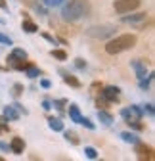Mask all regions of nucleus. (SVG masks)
I'll return each instance as SVG.
<instances>
[{
	"label": "nucleus",
	"instance_id": "obj_1",
	"mask_svg": "<svg viewBox=\"0 0 155 161\" xmlns=\"http://www.w3.org/2000/svg\"><path fill=\"white\" fill-rule=\"evenodd\" d=\"M90 0H69V2L61 8V19L69 23H75L79 19L90 15Z\"/></svg>",
	"mask_w": 155,
	"mask_h": 161
},
{
	"label": "nucleus",
	"instance_id": "obj_2",
	"mask_svg": "<svg viewBox=\"0 0 155 161\" xmlns=\"http://www.w3.org/2000/svg\"><path fill=\"white\" fill-rule=\"evenodd\" d=\"M136 42H138L136 35H130V33L128 35H119V36L111 38L105 44V52L109 56H117V54H123L126 50H132L134 46H136Z\"/></svg>",
	"mask_w": 155,
	"mask_h": 161
},
{
	"label": "nucleus",
	"instance_id": "obj_3",
	"mask_svg": "<svg viewBox=\"0 0 155 161\" xmlns=\"http://www.w3.org/2000/svg\"><path fill=\"white\" fill-rule=\"evenodd\" d=\"M115 29L113 25H94V27H88L86 29V35L90 38H96V40H104V38H109L115 35Z\"/></svg>",
	"mask_w": 155,
	"mask_h": 161
},
{
	"label": "nucleus",
	"instance_id": "obj_4",
	"mask_svg": "<svg viewBox=\"0 0 155 161\" xmlns=\"http://www.w3.org/2000/svg\"><path fill=\"white\" fill-rule=\"evenodd\" d=\"M140 4H142V0H115L113 8L119 15H123V14H130L134 10H138Z\"/></svg>",
	"mask_w": 155,
	"mask_h": 161
},
{
	"label": "nucleus",
	"instance_id": "obj_5",
	"mask_svg": "<svg viewBox=\"0 0 155 161\" xmlns=\"http://www.w3.org/2000/svg\"><path fill=\"white\" fill-rule=\"evenodd\" d=\"M119 92H121L119 86H105V88L100 92V98L105 100L107 104H113V102H119Z\"/></svg>",
	"mask_w": 155,
	"mask_h": 161
},
{
	"label": "nucleus",
	"instance_id": "obj_6",
	"mask_svg": "<svg viewBox=\"0 0 155 161\" xmlns=\"http://www.w3.org/2000/svg\"><path fill=\"white\" fill-rule=\"evenodd\" d=\"M142 115H144V111H142V108H140V106H130V108H123V109H121V117H123L125 121L140 119Z\"/></svg>",
	"mask_w": 155,
	"mask_h": 161
},
{
	"label": "nucleus",
	"instance_id": "obj_7",
	"mask_svg": "<svg viewBox=\"0 0 155 161\" xmlns=\"http://www.w3.org/2000/svg\"><path fill=\"white\" fill-rule=\"evenodd\" d=\"M134 146H136L138 159H147V161H151V159H153V148H151V146H147V144H142V142L134 144Z\"/></svg>",
	"mask_w": 155,
	"mask_h": 161
},
{
	"label": "nucleus",
	"instance_id": "obj_8",
	"mask_svg": "<svg viewBox=\"0 0 155 161\" xmlns=\"http://www.w3.org/2000/svg\"><path fill=\"white\" fill-rule=\"evenodd\" d=\"M23 59H27V52H25L23 48H13V50L10 52V56L6 58V62H8L10 65H13V64H17V62H23Z\"/></svg>",
	"mask_w": 155,
	"mask_h": 161
},
{
	"label": "nucleus",
	"instance_id": "obj_9",
	"mask_svg": "<svg viewBox=\"0 0 155 161\" xmlns=\"http://www.w3.org/2000/svg\"><path fill=\"white\" fill-rule=\"evenodd\" d=\"M146 17H147V14L146 12H138V14H132V15H121V21L123 23H130V25H136V23H142V21H146Z\"/></svg>",
	"mask_w": 155,
	"mask_h": 161
},
{
	"label": "nucleus",
	"instance_id": "obj_10",
	"mask_svg": "<svg viewBox=\"0 0 155 161\" xmlns=\"http://www.w3.org/2000/svg\"><path fill=\"white\" fill-rule=\"evenodd\" d=\"M23 150H25V140H23V138H19V136L12 138V142H10V152L15 153V155H21Z\"/></svg>",
	"mask_w": 155,
	"mask_h": 161
},
{
	"label": "nucleus",
	"instance_id": "obj_11",
	"mask_svg": "<svg viewBox=\"0 0 155 161\" xmlns=\"http://www.w3.org/2000/svg\"><path fill=\"white\" fill-rule=\"evenodd\" d=\"M130 65H132L134 71H136V77H138V79H144V77L147 75V67H146V64L142 62V59H132Z\"/></svg>",
	"mask_w": 155,
	"mask_h": 161
},
{
	"label": "nucleus",
	"instance_id": "obj_12",
	"mask_svg": "<svg viewBox=\"0 0 155 161\" xmlns=\"http://www.w3.org/2000/svg\"><path fill=\"white\" fill-rule=\"evenodd\" d=\"M60 75H63V83H65V85H69V86H73V88H81V80L77 79L75 75H71V73H67V71H63V69H60Z\"/></svg>",
	"mask_w": 155,
	"mask_h": 161
},
{
	"label": "nucleus",
	"instance_id": "obj_13",
	"mask_svg": "<svg viewBox=\"0 0 155 161\" xmlns=\"http://www.w3.org/2000/svg\"><path fill=\"white\" fill-rule=\"evenodd\" d=\"M23 15H25V19H23V23H21V29H23L25 33H29V35H33V33H38V25H36L35 21H31L27 14H23Z\"/></svg>",
	"mask_w": 155,
	"mask_h": 161
},
{
	"label": "nucleus",
	"instance_id": "obj_14",
	"mask_svg": "<svg viewBox=\"0 0 155 161\" xmlns=\"http://www.w3.org/2000/svg\"><path fill=\"white\" fill-rule=\"evenodd\" d=\"M4 117H6L8 121H17V119H19V109H17L15 106H6V108H4Z\"/></svg>",
	"mask_w": 155,
	"mask_h": 161
},
{
	"label": "nucleus",
	"instance_id": "obj_15",
	"mask_svg": "<svg viewBox=\"0 0 155 161\" xmlns=\"http://www.w3.org/2000/svg\"><path fill=\"white\" fill-rule=\"evenodd\" d=\"M61 132H63V138L67 140V142H71L73 146H79V144H81L79 134H77V132H73V130H65V129H63Z\"/></svg>",
	"mask_w": 155,
	"mask_h": 161
},
{
	"label": "nucleus",
	"instance_id": "obj_16",
	"mask_svg": "<svg viewBox=\"0 0 155 161\" xmlns=\"http://www.w3.org/2000/svg\"><path fill=\"white\" fill-rule=\"evenodd\" d=\"M98 119H100V123H104V125H113V115L109 113V111H105V109H98Z\"/></svg>",
	"mask_w": 155,
	"mask_h": 161
},
{
	"label": "nucleus",
	"instance_id": "obj_17",
	"mask_svg": "<svg viewBox=\"0 0 155 161\" xmlns=\"http://www.w3.org/2000/svg\"><path fill=\"white\" fill-rule=\"evenodd\" d=\"M81 109H79V106H77V104H71L69 106V119L73 121V123H79V121H81Z\"/></svg>",
	"mask_w": 155,
	"mask_h": 161
},
{
	"label": "nucleus",
	"instance_id": "obj_18",
	"mask_svg": "<svg viewBox=\"0 0 155 161\" xmlns=\"http://www.w3.org/2000/svg\"><path fill=\"white\" fill-rule=\"evenodd\" d=\"M119 136H121V140H123V142H126V144H132V146L140 142V138H138L136 134H134V132H121Z\"/></svg>",
	"mask_w": 155,
	"mask_h": 161
},
{
	"label": "nucleus",
	"instance_id": "obj_19",
	"mask_svg": "<svg viewBox=\"0 0 155 161\" xmlns=\"http://www.w3.org/2000/svg\"><path fill=\"white\" fill-rule=\"evenodd\" d=\"M48 127H50L54 132H61V130H63L61 119H54V117H50V119H48Z\"/></svg>",
	"mask_w": 155,
	"mask_h": 161
},
{
	"label": "nucleus",
	"instance_id": "obj_20",
	"mask_svg": "<svg viewBox=\"0 0 155 161\" xmlns=\"http://www.w3.org/2000/svg\"><path fill=\"white\" fill-rule=\"evenodd\" d=\"M153 79H155L153 73H149V75H146L144 79H140V88H142V90H149V86H151V83H153Z\"/></svg>",
	"mask_w": 155,
	"mask_h": 161
},
{
	"label": "nucleus",
	"instance_id": "obj_21",
	"mask_svg": "<svg viewBox=\"0 0 155 161\" xmlns=\"http://www.w3.org/2000/svg\"><path fill=\"white\" fill-rule=\"evenodd\" d=\"M25 75H27L29 79H36L38 75H40V69H38L36 65H33V64H31V65H27V69H25Z\"/></svg>",
	"mask_w": 155,
	"mask_h": 161
},
{
	"label": "nucleus",
	"instance_id": "obj_22",
	"mask_svg": "<svg viewBox=\"0 0 155 161\" xmlns=\"http://www.w3.org/2000/svg\"><path fill=\"white\" fill-rule=\"evenodd\" d=\"M50 56H52V58H56V59H60V62H65V59H67V52H65V50H57V48H56V50H52V52H50Z\"/></svg>",
	"mask_w": 155,
	"mask_h": 161
},
{
	"label": "nucleus",
	"instance_id": "obj_23",
	"mask_svg": "<svg viewBox=\"0 0 155 161\" xmlns=\"http://www.w3.org/2000/svg\"><path fill=\"white\" fill-rule=\"evenodd\" d=\"M84 155H86L88 159H98V150L92 148V146H86V148H84Z\"/></svg>",
	"mask_w": 155,
	"mask_h": 161
},
{
	"label": "nucleus",
	"instance_id": "obj_24",
	"mask_svg": "<svg viewBox=\"0 0 155 161\" xmlns=\"http://www.w3.org/2000/svg\"><path fill=\"white\" fill-rule=\"evenodd\" d=\"M128 127L134 129V130H144V125H142V121L140 119H132V121H126Z\"/></svg>",
	"mask_w": 155,
	"mask_h": 161
},
{
	"label": "nucleus",
	"instance_id": "obj_25",
	"mask_svg": "<svg viewBox=\"0 0 155 161\" xmlns=\"http://www.w3.org/2000/svg\"><path fill=\"white\" fill-rule=\"evenodd\" d=\"M79 125H83V127H86V129H90V130H94V129H96V125L92 123V121H90L88 117H81V121H79Z\"/></svg>",
	"mask_w": 155,
	"mask_h": 161
},
{
	"label": "nucleus",
	"instance_id": "obj_26",
	"mask_svg": "<svg viewBox=\"0 0 155 161\" xmlns=\"http://www.w3.org/2000/svg\"><path fill=\"white\" fill-rule=\"evenodd\" d=\"M65 104H67V100H63V98H60V100H54V102H52V106H54L57 111H61Z\"/></svg>",
	"mask_w": 155,
	"mask_h": 161
},
{
	"label": "nucleus",
	"instance_id": "obj_27",
	"mask_svg": "<svg viewBox=\"0 0 155 161\" xmlns=\"http://www.w3.org/2000/svg\"><path fill=\"white\" fill-rule=\"evenodd\" d=\"M0 44H6V46H12L13 44V40L8 36V35H4V33H0Z\"/></svg>",
	"mask_w": 155,
	"mask_h": 161
},
{
	"label": "nucleus",
	"instance_id": "obj_28",
	"mask_svg": "<svg viewBox=\"0 0 155 161\" xmlns=\"http://www.w3.org/2000/svg\"><path fill=\"white\" fill-rule=\"evenodd\" d=\"M12 94H13V96H21V94H23V85H21V83H15L13 88H12Z\"/></svg>",
	"mask_w": 155,
	"mask_h": 161
},
{
	"label": "nucleus",
	"instance_id": "obj_29",
	"mask_svg": "<svg viewBox=\"0 0 155 161\" xmlns=\"http://www.w3.org/2000/svg\"><path fill=\"white\" fill-rule=\"evenodd\" d=\"M142 111H144V113H147L149 117H153V115H155V109H153V104H146Z\"/></svg>",
	"mask_w": 155,
	"mask_h": 161
},
{
	"label": "nucleus",
	"instance_id": "obj_30",
	"mask_svg": "<svg viewBox=\"0 0 155 161\" xmlns=\"http://www.w3.org/2000/svg\"><path fill=\"white\" fill-rule=\"evenodd\" d=\"M75 67H79V69H86V62L83 58H77L75 59Z\"/></svg>",
	"mask_w": 155,
	"mask_h": 161
},
{
	"label": "nucleus",
	"instance_id": "obj_31",
	"mask_svg": "<svg viewBox=\"0 0 155 161\" xmlns=\"http://www.w3.org/2000/svg\"><path fill=\"white\" fill-rule=\"evenodd\" d=\"M42 38H46V40H48V42H50V44H54V46L57 44V40H56V38H54L52 35H48V33H42Z\"/></svg>",
	"mask_w": 155,
	"mask_h": 161
},
{
	"label": "nucleus",
	"instance_id": "obj_32",
	"mask_svg": "<svg viewBox=\"0 0 155 161\" xmlns=\"http://www.w3.org/2000/svg\"><path fill=\"white\" fill-rule=\"evenodd\" d=\"M40 86H42V88H50V86H52V83H50L48 79H42V80H40Z\"/></svg>",
	"mask_w": 155,
	"mask_h": 161
},
{
	"label": "nucleus",
	"instance_id": "obj_33",
	"mask_svg": "<svg viewBox=\"0 0 155 161\" xmlns=\"http://www.w3.org/2000/svg\"><path fill=\"white\" fill-rule=\"evenodd\" d=\"M42 108L48 111V109H52V102H50V100H44V102H42Z\"/></svg>",
	"mask_w": 155,
	"mask_h": 161
},
{
	"label": "nucleus",
	"instance_id": "obj_34",
	"mask_svg": "<svg viewBox=\"0 0 155 161\" xmlns=\"http://www.w3.org/2000/svg\"><path fill=\"white\" fill-rule=\"evenodd\" d=\"M0 150H2V152H10V144H6V142H0Z\"/></svg>",
	"mask_w": 155,
	"mask_h": 161
},
{
	"label": "nucleus",
	"instance_id": "obj_35",
	"mask_svg": "<svg viewBox=\"0 0 155 161\" xmlns=\"http://www.w3.org/2000/svg\"><path fill=\"white\" fill-rule=\"evenodd\" d=\"M63 0H50V6H60Z\"/></svg>",
	"mask_w": 155,
	"mask_h": 161
},
{
	"label": "nucleus",
	"instance_id": "obj_36",
	"mask_svg": "<svg viewBox=\"0 0 155 161\" xmlns=\"http://www.w3.org/2000/svg\"><path fill=\"white\" fill-rule=\"evenodd\" d=\"M0 8H2V10H8V2H6V0H0Z\"/></svg>",
	"mask_w": 155,
	"mask_h": 161
},
{
	"label": "nucleus",
	"instance_id": "obj_37",
	"mask_svg": "<svg viewBox=\"0 0 155 161\" xmlns=\"http://www.w3.org/2000/svg\"><path fill=\"white\" fill-rule=\"evenodd\" d=\"M44 4H46V6H50V0H44Z\"/></svg>",
	"mask_w": 155,
	"mask_h": 161
},
{
	"label": "nucleus",
	"instance_id": "obj_38",
	"mask_svg": "<svg viewBox=\"0 0 155 161\" xmlns=\"http://www.w3.org/2000/svg\"><path fill=\"white\" fill-rule=\"evenodd\" d=\"M0 161H4V159H2V157H0Z\"/></svg>",
	"mask_w": 155,
	"mask_h": 161
},
{
	"label": "nucleus",
	"instance_id": "obj_39",
	"mask_svg": "<svg viewBox=\"0 0 155 161\" xmlns=\"http://www.w3.org/2000/svg\"><path fill=\"white\" fill-rule=\"evenodd\" d=\"M0 130H2V127H0Z\"/></svg>",
	"mask_w": 155,
	"mask_h": 161
}]
</instances>
